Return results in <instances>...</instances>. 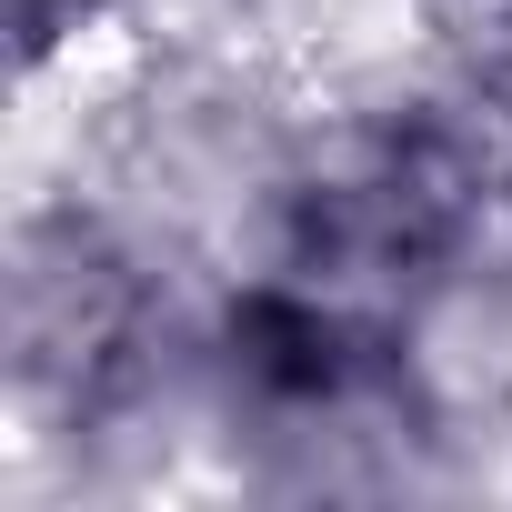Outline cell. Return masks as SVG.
<instances>
[{
    "instance_id": "2",
    "label": "cell",
    "mask_w": 512,
    "mask_h": 512,
    "mask_svg": "<svg viewBox=\"0 0 512 512\" xmlns=\"http://www.w3.org/2000/svg\"><path fill=\"white\" fill-rule=\"evenodd\" d=\"M91 11H101V0H11V41H21V61H51Z\"/></svg>"
},
{
    "instance_id": "1",
    "label": "cell",
    "mask_w": 512,
    "mask_h": 512,
    "mask_svg": "<svg viewBox=\"0 0 512 512\" xmlns=\"http://www.w3.org/2000/svg\"><path fill=\"white\" fill-rule=\"evenodd\" d=\"M482 221V161L442 131V121H382L362 141H342L282 211V262L292 282L402 322Z\"/></svg>"
}]
</instances>
